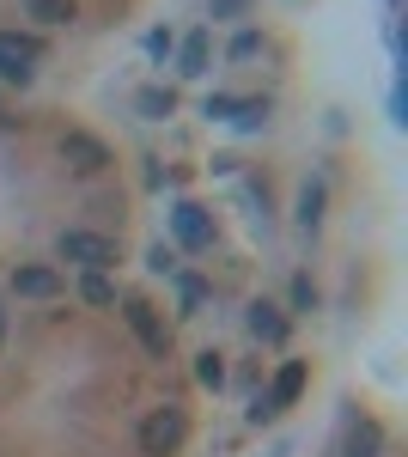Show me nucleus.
I'll use <instances>...</instances> for the list:
<instances>
[{"label": "nucleus", "instance_id": "nucleus-10", "mask_svg": "<svg viewBox=\"0 0 408 457\" xmlns=\"http://www.w3.org/2000/svg\"><path fill=\"white\" fill-rule=\"evenodd\" d=\"M171 55H177V73H183V79H202L207 73V31H189Z\"/></svg>", "mask_w": 408, "mask_h": 457}, {"label": "nucleus", "instance_id": "nucleus-8", "mask_svg": "<svg viewBox=\"0 0 408 457\" xmlns=\"http://www.w3.org/2000/svg\"><path fill=\"white\" fill-rule=\"evenodd\" d=\"M12 293L19 299H55L62 293V275L55 269H12Z\"/></svg>", "mask_w": 408, "mask_h": 457}, {"label": "nucleus", "instance_id": "nucleus-4", "mask_svg": "<svg viewBox=\"0 0 408 457\" xmlns=\"http://www.w3.org/2000/svg\"><path fill=\"white\" fill-rule=\"evenodd\" d=\"M55 250H62V262H79V269H110L116 262V238H104V232H62L55 238Z\"/></svg>", "mask_w": 408, "mask_h": 457}, {"label": "nucleus", "instance_id": "nucleus-5", "mask_svg": "<svg viewBox=\"0 0 408 457\" xmlns=\"http://www.w3.org/2000/svg\"><path fill=\"white\" fill-rule=\"evenodd\" d=\"M37 55H43V43L37 37H0V86H31L37 73Z\"/></svg>", "mask_w": 408, "mask_h": 457}, {"label": "nucleus", "instance_id": "nucleus-1", "mask_svg": "<svg viewBox=\"0 0 408 457\" xmlns=\"http://www.w3.org/2000/svg\"><path fill=\"white\" fill-rule=\"evenodd\" d=\"M305 360H287V366H280V372H274V385L262 390V396H256V403H250V421L262 427V421H280V415H287V409H293V403H299V396H305Z\"/></svg>", "mask_w": 408, "mask_h": 457}, {"label": "nucleus", "instance_id": "nucleus-19", "mask_svg": "<svg viewBox=\"0 0 408 457\" xmlns=\"http://www.w3.org/2000/svg\"><path fill=\"white\" fill-rule=\"evenodd\" d=\"M256 49H262V37H256V31H238V37H232V49H226V55H232V62H250Z\"/></svg>", "mask_w": 408, "mask_h": 457}, {"label": "nucleus", "instance_id": "nucleus-3", "mask_svg": "<svg viewBox=\"0 0 408 457\" xmlns=\"http://www.w3.org/2000/svg\"><path fill=\"white\" fill-rule=\"evenodd\" d=\"M62 165H68L73 177H98V171H110L116 159H110V146H104L98 135H86V129H68V135H62Z\"/></svg>", "mask_w": 408, "mask_h": 457}, {"label": "nucleus", "instance_id": "nucleus-2", "mask_svg": "<svg viewBox=\"0 0 408 457\" xmlns=\"http://www.w3.org/2000/svg\"><path fill=\"white\" fill-rule=\"evenodd\" d=\"M189 439V415L177 409V403H165V409H153L146 421H140V452L146 457H171L177 445Z\"/></svg>", "mask_w": 408, "mask_h": 457}, {"label": "nucleus", "instance_id": "nucleus-7", "mask_svg": "<svg viewBox=\"0 0 408 457\" xmlns=\"http://www.w3.org/2000/svg\"><path fill=\"white\" fill-rule=\"evenodd\" d=\"M171 232H177L183 250H207L213 245V220H207L196 202H177V208H171Z\"/></svg>", "mask_w": 408, "mask_h": 457}, {"label": "nucleus", "instance_id": "nucleus-6", "mask_svg": "<svg viewBox=\"0 0 408 457\" xmlns=\"http://www.w3.org/2000/svg\"><path fill=\"white\" fill-rule=\"evenodd\" d=\"M122 317H129V329L140 336V348L153 353V360H165L171 353V329L159 323V312H153L146 299H122Z\"/></svg>", "mask_w": 408, "mask_h": 457}, {"label": "nucleus", "instance_id": "nucleus-13", "mask_svg": "<svg viewBox=\"0 0 408 457\" xmlns=\"http://www.w3.org/2000/svg\"><path fill=\"white\" fill-rule=\"evenodd\" d=\"M226 122H232V129H244V135H256V129L269 122V98H238Z\"/></svg>", "mask_w": 408, "mask_h": 457}, {"label": "nucleus", "instance_id": "nucleus-9", "mask_svg": "<svg viewBox=\"0 0 408 457\" xmlns=\"http://www.w3.org/2000/svg\"><path fill=\"white\" fill-rule=\"evenodd\" d=\"M250 336L269 342V348H280V342H287V317L274 312L269 299H256V305H250Z\"/></svg>", "mask_w": 408, "mask_h": 457}, {"label": "nucleus", "instance_id": "nucleus-15", "mask_svg": "<svg viewBox=\"0 0 408 457\" xmlns=\"http://www.w3.org/2000/svg\"><path fill=\"white\" fill-rule=\"evenodd\" d=\"M299 226H305V232H317V226H323V183H317V177L299 189Z\"/></svg>", "mask_w": 408, "mask_h": 457}, {"label": "nucleus", "instance_id": "nucleus-14", "mask_svg": "<svg viewBox=\"0 0 408 457\" xmlns=\"http://www.w3.org/2000/svg\"><path fill=\"white\" fill-rule=\"evenodd\" d=\"M79 299H86V305H116V281H110L104 269H86V275H79Z\"/></svg>", "mask_w": 408, "mask_h": 457}, {"label": "nucleus", "instance_id": "nucleus-17", "mask_svg": "<svg viewBox=\"0 0 408 457\" xmlns=\"http://www.w3.org/2000/svg\"><path fill=\"white\" fill-rule=\"evenodd\" d=\"M177 299H183V312L196 317V312H202V299H207V281H202V275H177Z\"/></svg>", "mask_w": 408, "mask_h": 457}, {"label": "nucleus", "instance_id": "nucleus-18", "mask_svg": "<svg viewBox=\"0 0 408 457\" xmlns=\"http://www.w3.org/2000/svg\"><path fill=\"white\" fill-rule=\"evenodd\" d=\"M196 378H202L207 390H220V385H226V366H220V353H202V360H196Z\"/></svg>", "mask_w": 408, "mask_h": 457}, {"label": "nucleus", "instance_id": "nucleus-20", "mask_svg": "<svg viewBox=\"0 0 408 457\" xmlns=\"http://www.w3.org/2000/svg\"><path fill=\"white\" fill-rule=\"evenodd\" d=\"M171 49H177V37H171V31H146V55H153V62H165Z\"/></svg>", "mask_w": 408, "mask_h": 457}, {"label": "nucleus", "instance_id": "nucleus-22", "mask_svg": "<svg viewBox=\"0 0 408 457\" xmlns=\"http://www.w3.org/2000/svg\"><path fill=\"white\" fill-rule=\"evenodd\" d=\"M293 305H299V312H311V305H317V287H311L305 275H299V281H293Z\"/></svg>", "mask_w": 408, "mask_h": 457}, {"label": "nucleus", "instance_id": "nucleus-16", "mask_svg": "<svg viewBox=\"0 0 408 457\" xmlns=\"http://www.w3.org/2000/svg\"><path fill=\"white\" fill-rule=\"evenodd\" d=\"M25 12H31L37 25H68L79 6H73V0H25Z\"/></svg>", "mask_w": 408, "mask_h": 457}, {"label": "nucleus", "instance_id": "nucleus-23", "mask_svg": "<svg viewBox=\"0 0 408 457\" xmlns=\"http://www.w3.org/2000/svg\"><path fill=\"white\" fill-rule=\"evenodd\" d=\"M250 0H213V19H238Z\"/></svg>", "mask_w": 408, "mask_h": 457}, {"label": "nucleus", "instance_id": "nucleus-21", "mask_svg": "<svg viewBox=\"0 0 408 457\" xmlns=\"http://www.w3.org/2000/svg\"><path fill=\"white\" fill-rule=\"evenodd\" d=\"M146 269H153V275H171V269H177V256H171L165 245H153V256H146Z\"/></svg>", "mask_w": 408, "mask_h": 457}, {"label": "nucleus", "instance_id": "nucleus-11", "mask_svg": "<svg viewBox=\"0 0 408 457\" xmlns=\"http://www.w3.org/2000/svg\"><path fill=\"white\" fill-rule=\"evenodd\" d=\"M135 110L146 116V122H165L171 110H177V92H171V86H140V92H135Z\"/></svg>", "mask_w": 408, "mask_h": 457}, {"label": "nucleus", "instance_id": "nucleus-12", "mask_svg": "<svg viewBox=\"0 0 408 457\" xmlns=\"http://www.w3.org/2000/svg\"><path fill=\"white\" fill-rule=\"evenodd\" d=\"M341 457H384V427H378V421H360L354 433H347Z\"/></svg>", "mask_w": 408, "mask_h": 457}]
</instances>
